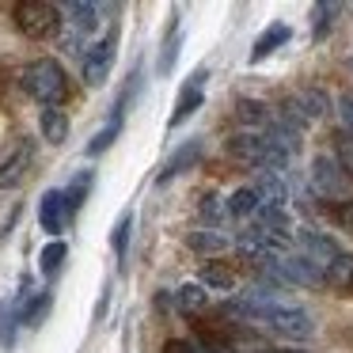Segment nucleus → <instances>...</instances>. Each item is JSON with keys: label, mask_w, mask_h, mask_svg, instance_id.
<instances>
[{"label": "nucleus", "mask_w": 353, "mask_h": 353, "mask_svg": "<svg viewBox=\"0 0 353 353\" xmlns=\"http://www.w3.org/2000/svg\"><path fill=\"white\" fill-rule=\"evenodd\" d=\"M201 152H205V145H201V137H194V141H183V145L171 152V160L163 163V171H160V186L163 183H171L175 175H183V171H190L194 163L201 160Z\"/></svg>", "instance_id": "nucleus-11"}, {"label": "nucleus", "mask_w": 353, "mask_h": 353, "mask_svg": "<svg viewBox=\"0 0 353 353\" xmlns=\"http://www.w3.org/2000/svg\"><path fill=\"white\" fill-rule=\"evenodd\" d=\"M330 213H334V221H338V224H342V228L353 236V198H350V201H338V205L330 209Z\"/></svg>", "instance_id": "nucleus-31"}, {"label": "nucleus", "mask_w": 353, "mask_h": 353, "mask_svg": "<svg viewBox=\"0 0 353 353\" xmlns=\"http://www.w3.org/2000/svg\"><path fill=\"white\" fill-rule=\"evenodd\" d=\"M12 19H16L19 34L31 42H46L61 31V8L46 4V0H19L12 8Z\"/></svg>", "instance_id": "nucleus-3"}, {"label": "nucleus", "mask_w": 353, "mask_h": 353, "mask_svg": "<svg viewBox=\"0 0 353 353\" xmlns=\"http://www.w3.org/2000/svg\"><path fill=\"white\" fill-rule=\"evenodd\" d=\"M270 353H307V350H270Z\"/></svg>", "instance_id": "nucleus-33"}, {"label": "nucleus", "mask_w": 353, "mask_h": 353, "mask_svg": "<svg viewBox=\"0 0 353 353\" xmlns=\"http://www.w3.org/2000/svg\"><path fill=\"white\" fill-rule=\"evenodd\" d=\"M175 307L179 312H186V315H198V312H205L209 307V289L201 281H194V285H183V289L175 292Z\"/></svg>", "instance_id": "nucleus-20"}, {"label": "nucleus", "mask_w": 353, "mask_h": 353, "mask_svg": "<svg viewBox=\"0 0 353 353\" xmlns=\"http://www.w3.org/2000/svg\"><path fill=\"white\" fill-rule=\"evenodd\" d=\"M65 12H69V23L77 34H92L99 27V8L88 0H72V4H65Z\"/></svg>", "instance_id": "nucleus-18"}, {"label": "nucleus", "mask_w": 353, "mask_h": 353, "mask_svg": "<svg viewBox=\"0 0 353 353\" xmlns=\"http://www.w3.org/2000/svg\"><path fill=\"white\" fill-rule=\"evenodd\" d=\"M46 312H50V292H34L31 300H23V304H19V323L39 327V323L46 319Z\"/></svg>", "instance_id": "nucleus-24"}, {"label": "nucleus", "mask_w": 353, "mask_h": 353, "mask_svg": "<svg viewBox=\"0 0 353 353\" xmlns=\"http://www.w3.org/2000/svg\"><path fill=\"white\" fill-rule=\"evenodd\" d=\"M92 171H80L77 179L69 183V190H65V198H69V205H72V213H77L80 205H84V198H88V190H92Z\"/></svg>", "instance_id": "nucleus-27"}, {"label": "nucleus", "mask_w": 353, "mask_h": 353, "mask_svg": "<svg viewBox=\"0 0 353 353\" xmlns=\"http://www.w3.org/2000/svg\"><path fill=\"white\" fill-rule=\"evenodd\" d=\"M205 69L190 72V80H186V88L179 92V103H175V114H171V125H183L186 118L194 114V110H201V99H205Z\"/></svg>", "instance_id": "nucleus-10"}, {"label": "nucleus", "mask_w": 353, "mask_h": 353, "mask_svg": "<svg viewBox=\"0 0 353 353\" xmlns=\"http://www.w3.org/2000/svg\"><path fill=\"white\" fill-rule=\"evenodd\" d=\"M292 236H296V247H300L296 254H304L307 262H315V266H319L323 274H327V266L338 259V254H342V251H338L334 239L323 236V232H315V228H296Z\"/></svg>", "instance_id": "nucleus-7"}, {"label": "nucleus", "mask_w": 353, "mask_h": 353, "mask_svg": "<svg viewBox=\"0 0 353 353\" xmlns=\"http://www.w3.org/2000/svg\"><path fill=\"white\" fill-rule=\"evenodd\" d=\"M65 254H69V247L61 243V239H54V243H46L42 247V254H39V270L42 274H57V270H61V262H65Z\"/></svg>", "instance_id": "nucleus-25"}, {"label": "nucleus", "mask_w": 353, "mask_h": 353, "mask_svg": "<svg viewBox=\"0 0 353 353\" xmlns=\"http://www.w3.org/2000/svg\"><path fill=\"white\" fill-rule=\"evenodd\" d=\"M289 39H292L289 23H274L266 34H259V42H254V50H251V61H262V57H270L277 46H285Z\"/></svg>", "instance_id": "nucleus-21"}, {"label": "nucleus", "mask_w": 353, "mask_h": 353, "mask_svg": "<svg viewBox=\"0 0 353 353\" xmlns=\"http://www.w3.org/2000/svg\"><path fill=\"white\" fill-rule=\"evenodd\" d=\"M236 118L243 125H251L254 133H266L270 122H274V114L266 110V103H259V99H239L236 103Z\"/></svg>", "instance_id": "nucleus-17"}, {"label": "nucleus", "mask_w": 353, "mask_h": 353, "mask_svg": "<svg viewBox=\"0 0 353 353\" xmlns=\"http://www.w3.org/2000/svg\"><path fill=\"white\" fill-rule=\"evenodd\" d=\"M186 243H190V251H198V254H221V251L232 247V236L221 232V228H194Z\"/></svg>", "instance_id": "nucleus-14"}, {"label": "nucleus", "mask_w": 353, "mask_h": 353, "mask_svg": "<svg viewBox=\"0 0 353 353\" xmlns=\"http://www.w3.org/2000/svg\"><path fill=\"white\" fill-rule=\"evenodd\" d=\"M31 163H34V145H31V141H19V145L12 148L4 160H0V194H4V190H16V186L27 179Z\"/></svg>", "instance_id": "nucleus-9"}, {"label": "nucleus", "mask_w": 353, "mask_h": 353, "mask_svg": "<svg viewBox=\"0 0 353 353\" xmlns=\"http://www.w3.org/2000/svg\"><path fill=\"white\" fill-rule=\"evenodd\" d=\"M323 281H327L334 292H342V296H353V254H345V251L338 254V259L327 266Z\"/></svg>", "instance_id": "nucleus-15"}, {"label": "nucleus", "mask_w": 353, "mask_h": 353, "mask_svg": "<svg viewBox=\"0 0 353 353\" xmlns=\"http://www.w3.org/2000/svg\"><path fill=\"white\" fill-rule=\"evenodd\" d=\"M236 270H232V262H205L201 266V285L205 289H236Z\"/></svg>", "instance_id": "nucleus-22"}, {"label": "nucleus", "mask_w": 353, "mask_h": 353, "mask_svg": "<svg viewBox=\"0 0 353 353\" xmlns=\"http://www.w3.org/2000/svg\"><path fill=\"white\" fill-rule=\"evenodd\" d=\"M338 110H342V118H345V130L353 133V95H345V99H338Z\"/></svg>", "instance_id": "nucleus-32"}, {"label": "nucleus", "mask_w": 353, "mask_h": 353, "mask_svg": "<svg viewBox=\"0 0 353 353\" xmlns=\"http://www.w3.org/2000/svg\"><path fill=\"white\" fill-rule=\"evenodd\" d=\"M114 46H118V39H114V34H107L103 42H95V46H88V50H84L80 72H84V84H88V88L107 84L110 65H114Z\"/></svg>", "instance_id": "nucleus-6"}, {"label": "nucleus", "mask_w": 353, "mask_h": 353, "mask_svg": "<svg viewBox=\"0 0 353 353\" xmlns=\"http://www.w3.org/2000/svg\"><path fill=\"white\" fill-rule=\"evenodd\" d=\"M130 232H133V213H122V216H118V224H114V236H110L118 259H125V251H130Z\"/></svg>", "instance_id": "nucleus-28"}, {"label": "nucleus", "mask_w": 353, "mask_h": 353, "mask_svg": "<svg viewBox=\"0 0 353 353\" xmlns=\"http://www.w3.org/2000/svg\"><path fill=\"white\" fill-rule=\"evenodd\" d=\"M277 266H281L285 281L289 285H323V270L315 266V262H307L304 254H285V259H277Z\"/></svg>", "instance_id": "nucleus-12"}, {"label": "nucleus", "mask_w": 353, "mask_h": 353, "mask_svg": "<svg viewBox=\"0 0 353 353\" xmlns=\"http://www.w3.org/2000/svg\"><path fill=\"white\" fill-rule=\"evenodd\" d=\"M198 213H201V216H209V221H221V216H224V205H221V198H213V194H205V198H198Z\"/></svg>", "instance_id": "nucleus-30"}, {"label": "nucleus", "mask_w": 353, "mask_h": 353, "mask_svg": "<svg viewBox=\"0 0 353 353\" xmlns=\"http://www.w3.org/2000/svg\"><path fill=\"white\" fill-rule=\"evenodd\" d=\"M259 209H262V205H259V198H254L251 186H239V190H232L228 201H224V213L236 216V221H247V216H254Z\"/></svg>", "instance_id": "nucleus-19"}, {"label": "nucleus", "mask_w": 353, "mask_h": 353, "mask_svg": "<svg viewBox=\"0 0 353 353\" xmlns=\"http://www.w3.org/2000/svg\"><path fill=\"white\" fill-rule=\"evenodd\" d=\"M312 16H315L312 34H315V39H323V34L330 31V23H334V16H338V4H330V0H327V4H315Z\"/></svg>", "instance_id": "nucleus-29"}, {"label": "nucleus", "mask_w": 353, "mask_h": 353, "mask_svg": "<svg viewBox=\"0 0 353 353\" xmlns=\"http://www.w3.org/2000/svg\"><path fill=\"white\" fill-rule=\"evenodd\" d=\"M224 152H228L239 168L254 171V175H277V171L289 168V148H285L281 141H274L270 133H254V130L232 133Z\"/></svg>", "instance_id": "nucleus-1"}, {"label": "nucleus", "mask_w": 353, "mask_h": 353, "mask_svg": "<svg viewBox=\"0 0 353 353\" xmlns=\"http://www.w3.org/2000/svg\"><path fill=\"white\" fill-rule=\"evenodd\" d=\"M327 114H330V95L323 92V88H296V92L285 95V103H281V118H289V122H296V125H312Z\"/></svg>", "instance_id": "nucleus-4"}, {"label": "nucleus", "mask_w": 353, "mask_h": 353, "mask_svg": "<svg viewBox=\"0 0 353 353\" xmlns=\"http://www.w3.org/2000/svg\"><path fill=\"white\" fill-rule=\"evenodd\" d=\"M334 160H338V168L353 179V133L350 130H338L334 133Z\"/></svg>", "instance_id": "nucleus-26"}, {"label": "nucleus", "mask_w": 353, "mask_h": 353, "mask_svg": "<svg viewBox=\"0 0 353 353\" xmlns=\"http://www.w3.org/2000/svg\"><path fill=\"white\" fill-rule=\"evenodd\" d=\"M39 130H42V141H50V145H65V137H69V118H65V110L61 107H42Z\"/></svg>", "instance_id": "nucleus-16"}, {"label": "nucleus", "mask_w": 353, "mask_h": 353, "mask_svg": "<svg viewBox=\"0 0 353 353\" xmlns=\"http://www.w3.org/2000/svg\"><path fill=\"white\" fill-rule=\"evenodd\" d=\"M19 84L31 99H39L42 107H61L69 99V72L54 61V57H39L19 72Z\"/></svg>", "instance_id": "nucleus-2"}, {"label": "nucleus", "mask_w": 353, "mask_h": 353, "mask_svg": "<svg viewBox=\"0 0 353 353\" xmlns=\"http://www.w3.org/2000/svg\"><path fill=\"white\" fill-rule=\"evenodd\" d=\"M72 221V205L69 198H65V190H46L39 201V224L42 232H50V236H61L65 228H69Z\"/></svg>", "instance_id": "nucleus-8"}, {"label": "nucleus", "mask_w": 353, "mask_h": 353, "mask_svg": "<svg viewBox=\"0 0 353 353\" xmlns=\"http://www.w3.org/2000/svg\"><path fill=\"white\" fill-rule=\"evenodd\" d=\"M251 190L262 209H285V201H289V186H285L281 175H254Z\"/></svg>", "instance_id": "nucleus-13"}, {"label": "nucleus", "mask_w": 353, "mask_h": 353, "mask_svg": "<svg viewBox=\"0 0 353 353\" xmlns=\"http://www.w3.org/2000/svg\"><path fill=\"white\" fill-rule=\"evenodd\" d=\"M16 330H19V304L16 300H0V345L4 350L16 345Z\"/></svg>", "instance_id": "nucleus-23"}, {"label": "nucleus", "mask_w": 353, "mask_h": 353, "mask_svg": "<svg viewBox=\"0 0 353 353\" xmlns=\"http://www.w3.org/2000/svg\"><path fill=\"white\" fill-rule=\"evenodd\" d=\"M312 190L323 201H350V175L338 168L334 156H315L312 160Z\"/></svg>", "instance_id": "nucleus-5"}]
</instances>
